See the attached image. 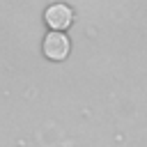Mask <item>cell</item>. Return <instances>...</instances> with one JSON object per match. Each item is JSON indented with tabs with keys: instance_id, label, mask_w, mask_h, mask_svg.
I'll use <instances>...</instances> for the list:
<instances>
[{
	"instance_id": "cell-1",
	"label": "cell",
	"mask_w": 147,
	"mask_h": 147,
	"mask_svg": "<svg viewBox=\"0 0 147 147\" xmlns=\"http://www.w3.org/2000/svg\"><path fill=\"white\" fill-rule=\"evenodd\" d=\"M74 18H76L74 7L67 2H51L44 9V23L48 30H55V32H67L74 25Z\"/></svg>"
},
{
	"instance_id": "cell-2",
	"label": "cell",
	"mask_w": 147,
	"mask_h": 147,
	"mask_svg": "<svg viewBox=\"0 0 147 147\" xmlns=\"http://www.w3.org/2000/svg\"><path fill=\"white\" fill-rule=\"evenodd\" d=\"M41 53L51 62H64L69 57V53H71V39L67 37V32L48 30L44 41H41Z\"/></svg>"
}]
</instances>
